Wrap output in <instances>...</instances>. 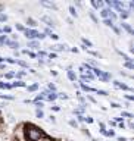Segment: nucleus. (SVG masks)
<instances>
[{"label":"nucleus","instance_id":"f257e3e1","mask_svg":"<svg viewBox=\"0 0 134 141\" xmlns=\"http://www.w3.org/2000/svg\"><path fill=\"white\" fill-rule=\"evenodd\" d=\"M43 131L32 125V124H27L24 125V140L25 141H40V138L43 137Z\"/></svg>","mask_w":134,"mask_h":141},{"label":"nucleus","instance_id":"f03ea898","mask_svg":"<svg viewBox=\"0 0 134 141\" xmlns=\"http://www.w3.org/2000/svg\"><path fill=\"white\" fill-rule=\"evenodd\" d=\"M15 137H16V140L15 141H25L24 140V125H19V127L16 128Z\"/></svg>","mask_w":134,"mask_h":141},{"label":"nucleus","instance_id":"7ed1b4c3","mask_svg":"<svg viewBox=\"0 0 134 141\" xmlns=\"http://www.w3.org/2000/svg\"><path fill=\"white\" fill-rule=\"evenodd\" d=\"M37 31L35 29H28V28H25V31H24V35L27 37V38H35L37 37Z\"/></svg>","mask_w":134,"mask_h":141},{"label":"nucleus","instance_id":"20e7f679","mask_svg":"<svg viewBox=\"0 0 134 141\" xmlns=\"http://www.w3.org/2000/svg\"><path fill=\"white\" fill-rule=\"evenodd\" d=\"M4 44H7L9 47H12V49H18L19 47V44H18V41H10V40H6V43Z\"/></svg>","mask_w":134,"mask_h":141},{"label":"nucleus","instance_id":"39448f33","mask_svg":"<svg viewBox=\"0 0 134 141\" xmlns=\"http://www.w3.org/2000/svg\"><path fill=\"white\" fill-rule=\"evenodd\" d=\"M41 4H43V6H46V7H49V9H55V10L58 9V7H56V4H55V3H50V1H41Z\"/></svg>","mask_w":134,"mask_h":141},{"label":"nucleus","instance_id":"423d86ee","mask_svg":"<svg viewBox=\"0 0 134 141\" xmlns=\"http://www.w3.org/2000/svg\"><path fill=\"white\" fill-rule=\"evenodd\" d=\"M41 21H44V22H46L49 26H53V25H55V24H53V21H52L49 16H43V18H41Z\"/></svg>","mask_w":134,"mask_h":141},{"label":"nucleus","instance_id":"0eeeda50","mask_svg":"<svg viewBox=\"0 0 134 141\" xmlns=\"http://www.w3.org/2000/svg\"><path fill=\"white\" fill-rule=\"evenodd\" d=\"M121 26H122V28H124V29H125L128 34H133V28H131L128 24H124V22H122V24H121Z\"/></svg>","mask_w":134,"mask_h":141},{"label":"nucleus","instance_id":"6e6552de","mask_svg":"<svg viewBox=\"0 0 134 141\" xmlns=\"http://www.w3.org/2000/svg\"><path fill=\"white\" fill-rule=\"evenodd\" d=\"M28 47H31V49H38L40 44H38L37 41H28Z\"/></svg>","mask_w":134,"mask_h":141},{"label":"nucleus","instance_id":"1a4fd4ad","mask_svg":"<svg viewBox=\"0 0 134 141\" xmlns=\"http://www.w3.org/2000/svg\"><path fill=\"white\" fill-rule=\"evenodd\" d=\"M65 49V46H62V44H56V46H52V50H56V51H62Z\"/></svg>","mask_w":134,"mask_h":141},{"label":"nucleus","instance_id":"9d476101","mask_svg":"<svg viewBox=\"0 0 134 141\" xmlns=\"http://www.w3.org/2000/svg\"><path fill=\"white\" fill-rule=\"evenodd\" d=\"M10 87L13 88V87H25V82H22V81H15L13 84H10Z\"/></svg>","mask_w":134,"mask_h":141},{"label":"nucleus","instance_id":"9b49d317","mask_svg":"<svg viewBox=\"0 0 134 141\" xmlns=\"http://www.w3.org/2000/svg\"><path fill=\"white\" fill-rule=\"evenodd\" d=\"M100 132H102L103 135H108V137H114V135H115V132H114V131H106V129H100Z\"/></svg>","mask_w":134,"mask_h":141},{"label":"nucleus","instance_id":"f8f14e48","mask_svg":"<svg viewBox=\"0 0 134 141\" xmlns=\"http://www.w3.org/2000/svg\"><path fill=\"white\" fill-rule=\"evenodd\" d=\"M91 4H93L96 9H99V7H103V1H96V0H93V1H91Z\"/></svg>","mask_w":134,"mask_h":141},{"label":"nucleus","instance_id":"ddd939ff","mask_svg":"<svg viewBox=\"0 0 134 141\" xmlns=\"http://www.w3.org/2000/svg\"><path fill=\"white\" fill-rule=\"evenodd\" d=\"M100 79H103V81H108V79H111V75H109L108 72H102V75H100Z\"/></svg>","mask_w":134,"mask_h":141},{"label":"nucleus","instance_id":"4468645a","mask_svg":"<svg viewBox=\"0 0 134 141\" xmlns=\"http://www.w3.org/2000/svg\"><path fill=\"white\" fill-rule=\"evenodd\" d=\"M27 24H28L30 26H32V28H34V26H37V22H35V21H34L32 18H28V21H27Z\"/></svg>","mask_w":134,"mask_h":141},{"label":"nucleus","instance_id":"2eb2a0df","mask_svg":"<svg viewBox=\"0 0 134 141\" xmlns=\"http://www.w3.org/2000/svg\"><path fill=\"white\" fill-rule=\"evenodd\" d=\"M68 78H69L71 81H75V79H77V75H75L72 71H68Z\"/></svg>","mask_w":134,"mask_h":141},{"label":"nucleus","instance_id":"dca6fc26","mask_svg":"<svg viewBox=\"0 0 134 141\" xmlns=\"http://www.w3.org/2000/svg\"><path fill=\"white\" fill-rule=\"evenodd\" d=\"M81 88H83L84 91H94V90H93L91 87H89V85H86L84 82H81Z\"/></svg>","mask_w":134,"mask_h":141},{"label":"nucleus","instance_id":"f3484780","mask_svg":"<svg viewBox=\"0 0 134 141\" xmlns=\"http://www.w3.org/2000/svg\"><path fill=\"white\" fill-rule=\"evenodd\" d=\"M108 13H109V9H102V12H100V15H102V18H108Z\"/></svg>","mask_w":134,"mask_h":141},{"label":"nucleus","instance_id":"a211bd4d","mask_svg":"<svg viewBox=\"0 0 134 141\" xmlns=\"http://www.w3.org/2000/svg\"><path fill=\"white\" fill-rule=\"evenodd\" d=\"M46 96H47V99H49V100H50V102H52V100H55V99H56V97H58V96H56V94H55V93H47V94H46Z\"/></svg>","mask_w":134,"mask_h":141},{"label":"nucleus","instance_id":"6ab92c4d","mask_svg":"<svg viewBox=\"0 0 134 141\" xmlns=\"http://www.w3.org/2000/svg\"><path fill=\"white\" fill-rule=\"evenodd\" d=\"M125 66H127L128 69H134V63L131 60H127V62H125Z\"/></svg>","mask_w":134,"mask_h":141},{"label":"nucleus","instance_id":"aec40b11","mask_svg":"<svg viewBox=\"0 0 134 141\" xmlns=\"http://www.w3.org/2000/svg\"><path fill=\"white\" fill-rule=\"evenodd\" d=\"M128 15H130V13H128V10H122V12H121V19H125Z\"/></svg>","mask_w":134,"mask_h":141},{"label":"nucleus","instance_id":"412c9836","mask_svg":"<svg viewBox=\"0 0 134 141\" xmlns=\"http://www.w3.org/2000/svg\"><path fill=\"white\" fill-rule=\"evenodd\" d=\"M105 24H106L108 26H114V21H111L109 18H106V19H105Z\"/></svg>","mask_w":134,"mask_h":141},{"label":"nucleus","instance_id":"4be33fe9","mask_svg":"<svg viewBox=\"0 0 134 141\" xmlns=\"http://www.w3.org/2000/svg\"><path fill=\"white\" fill-rule=\"evenodd\" d=\"M83 44L87 46V47H91V41H89L87 38H83Z\"/></svg>","mask_w":134,"mask_h":141},{"label":"nucleus","instance_id":"5701e85b","mask_svg":"<svg viewBox=\"0 0 134 141\" xmlns=\"http://www.w3.org/2000/svg\"><path fill=\"white\" fill-rule=\"evenodd\" d=\"M37 88H38V85H37V84H32V85L28 87V91H35Z\"/></svg>","mask_w":134,"mask_h":141},{"label":"nucleus","instance_id":"b1692460","mask_svg":"<svg viewBox=\"0 0 134 141\" xmlns=\"http://www.w3.org/2000/svg\"><path fill=\"white\" fill-rule=\"evenodd\" d=\"M69 12H71V15H72V16H77V10H75V7H74V6H71V7H69Z\"/></svg>","mask_w":134,"mask_h":141},{"label":"nucleus","instance_id":"393cba45","mask_svg":"<svg viewBox=\"0 0 134 141\" xmlns=\"http://www.w3.org/2000/svg\"><path fill=\"white\" fill-rule=\"evenodd\" d=\"M121 118H130V119H131V118H133V115H131V113H128V112H122V116H121Z\"/></svg>","mask_w":134,"mask_h":141},{"label":"nucleus","instance_id":"a878e982","mask_svg":"<svg viewBox=\"0 0 134 141\" xmlns=\"http://www.w3.org/2000/svg\"><path fill=\"white\" fill-rule=\"evenodd\" d=\"M0 88H7V90H9V88H12V87H10V84H4V82H0Z\"/></svg>","mask_w":134,"mask_h":141},{"label":"nucleus","instance_id":"bb28decb","mask_svg":"<svg viewBox=\"0 0 134 141\" xmlns=\"http://www.w3.org/2000/svg\"><path fill=\"white\" fill-rule=\"evenodd\" d=\"M35 115H37V118H38V119H41V118L44 116V113H43V110H37V113H35Z\"/></svg>","mask_w":134,"mask_h":141},{"label":"nucleus","instance_id":"cd10ccee","mask_svg":"<svg viewBox=\"0 0 134 141\" xmlns=\"http://www.w3.org/2000/svg\"><path fill=\"white\" fill-rule=\"evenodd\" d=\"M16 29H18V31H22V32L25 31V28H24V26H22L21 24H16Z\"/></svg>","mask_w":134,"mask_h":141},{"label":"nucleus","instance_id":"c85d7f7f","mask_svg":"<svg viewBox=\"0 0 134 141\" xmlns=\"http://www.w3.org/2000/svg\"><path fill=\"white\" fill-rule=\"evenodd\" d=\"M16 62H18V65H21L22 68H27V66H28V65H27V63H25L24 60H16Z\"/></svg>","mask_w":134,"mask_h":141},{"label":"nucleus","instance_id":"c756f323","mask_svg":"<svg viewBox=\"0 0 134 141\" xmlns=\"http://www.w3.org/2000/svg\"><path fill=\"white\" fill-rule=\"evenodd\" d=\"M69 125H71L72 128H77V127H78V124H77V121H69Z\"/></svg>","mask_w":134,"mask_h":141},{"label":"nucleus","instance_id":"7c9ffc66","mask_svg":"<svg viewBox=\"0 0 134 141\" xmlns=\"http://www.w3.org/2000/svg\"><path fill=\"white\" fill-rule=\"evenodd\" d=\"M6 19H7V16H6L4 13H0V22H4Z\"/></svg>","mask_w":134,"mask_h":141},{"label":"nucleus","instance_id":"2f4dec72","mask_svg":"<svg viewBox=\"0 0 134 141\" xmlns=\"http://www.w3.org/2000/svg\"><path fill=\"white\" fill-rule=\"evenodd\" d=\"M40 141H53V140H52L50 137H46V135H43V137L40 138Z\"/></svg>","mask_w":134,"mask_h":141},{"label":"nucleus","instance_id":"473e14b6","mask_svg":"<svg viewBox=\"0 0 134 141\" xmlns=\"http://www.w3.org/2000/svg\"><path fill=\"white\" fill-rule=\"evenodd\" d=\"M90 18L93 19V22H97V18H96V15H94L93 12H90Z\"/></svg>","mask_w":134,"mask_h":141},{"label":"nucleus","instance_id":"72a5a7b5","mask_svg":"<svg viewBox=\"0 0 134 141\" xmlns=\"http://www.w3.org/2000/svg\"><path fill=\"white\" fill-rule=\"evenodd\" d=\"M96 93H97V94H100V96H108V93H106V91H103V90H97Z\"/></svg>","mask_w":134,"mask_h":141},{"label":"nucleus","instance_id":"f704fd0d","mask_svg":"<svg viewBox=\"0 0 134 141\" xmlns=\"http://www.w3.org/2000/svg\"><path fill=\"white\" fill-rule=\"evenodd\" d=\"M35 106H37V110H41V107H43V103H41V102H37V103H35Z\"/></svg>","mask_w":134,"mask_h":141},{"label":"nucleus","instance_id":"c9c22d12","mask_svg":"<svg viewBox=\"0 0 134 141\" xmlns=\"http://www.w3.org/2000/svg\"><path fill=\"white\" fill-rule=\"evenodd\" d=\"M24 75H25V72H24V71H21V72H18V74H16V78H22Z\"/></svg>","mask_w":134,"mask_h":141},{"label":"nucleus","instance_id":"e433bc0d","mask_svg":"<svg viewBox=\"0 0 134 141\" xmlns=\"http://www.w3.org/2000/svg\"><path fill=\"white\" fill-rule=\"evenodd\" d=\"M4 78H13V72H7V74H4Z\"/></svg>","mask_w":134,"mask_h":141},{"label":"nucleus","instance_id":"4c0bfd02","mask_svg":"<svg viewBox=\"0 0 134 141\" xmlns=\"http://www.w3.org/2000/svg\"><path fill=\"white\" fill-rule=\"evenodd\" d=\"M0 97H1V99H7V100H13L12 96H3V94H0Z\"/></svg>","mask_w":134,"mask_h":141},{"label":"nucleus","instance_id":"58836bf2","mask_svg":"<svg viewBox=\"0 0 134 141\" xmlns=\"http://www.w3.org/2000/svg\"><path fill=\"white\" fill-rule=\"evenodd\" d=\"M1 31H3V32H10V26H4Z\"/></svg>","mask_w":134,"mask_h":141},{"label":"nucleus","instance_id":"ea45409f","mask_svg":"<svg viewBox=\"0 0 134 141\" xmlns=\"http://www.w3.org/2000/svg\"><path fill=\"white\" fill-rule=\"evenodd\" d=\"M44 37H46V35H44V34H40V32H38V34H37V38H40V40H43V38H44Z\"/></svg>","mask_w":134,"mask_h":141},{"label":"nucleus","instance_id":"a19ab883","mask_svg":"<svg viewBox=\"0 0 134 141\" xmlns=\"http://www.w3.org/2000/svg\"><path fill=\"white\" fill-rule=\"evenodd\" d=\"M49 88H50V90H52V93H53V91H55V90H56V87H55V85H53V84H49Z\"/></svg>","mask_w":134,"mask_h":141},{"label":"nucleus","instance_id":"79ce46f5","mask_svg":"<svg viewBox=\"0 0 134 141\" xmlns=\"http://www.w3.org/2000/svg\"><path fill=\"white\" fill-rule=\"evenodd\" d=\"M84 121H87V124H91V122H93L91 118H84Z\"/></svg>","mask_w":134,"mask_h":141},{"label":"nucleus","instance_id":"37998d69","mask_svg":"<svg viewBox=\"0 0 134 141\" xmlns=\"http://www.w3.org/2000/svg\"><path fill=\"white\" fill-rule=\"evenodd\" d=\"M6 60H7V62H9V63H15V62H16V60H15V59H10V57H9V59H6Z\"/></svg>","mask_w":134,"mask_h":141},{"label":"nucleus","instance_id":"c03bdc74","mask_svg":"<svg viewBox=\"0 0 134 141\" xmlns=\"http://www.w3.org/2000/svg\"><path fill=\"white\" fill-rule=\"evenodd\" d=\"M111 106H112V107H115V109H117V107H121V106H119V104H118V103H112V104H111Z\"/></svg>","mask_w":134,"mask_h":141},{"label":"nucleus","instance_id":"a18cd8bd","mask_svg":"<svg viewBox=\"0 0 134 141\" xmlns=\"http://www.w3.org/2000/svg\"><path fill=\"white\" fill-rule=\"evenodd\" d=\"M125 97H127V100H130V102H133V100H134L133 96H125Z\"/></svg>","mask_w":134,"mask_h":141},{"label":"nucleus","instance_id":"49530a36","mask_svg":"<svg viewBox=\"0 0 134 141\" xmlns=\"http://www.w3.org/2000/svg\"><path fill=\"white\" fill-rule=\"evenodd\" d=\"M112 28H114V31H115L117 34H119V28H117V26H112Z\"/></svg>","mask_w":134,"mask_h":141},{"label":"nucleus","instance_id":"de8ad7c7","mask_svg":"<svg viewBox=\"0 0 134 141\" xmlns=\"http://www.w3.org/2000/svg\"><path fill=\"white\" fill-rule=\"evenodd\" d=\"M50 37H52L53 40H58V35H56V34H50Z\"/></svg>","mask_w":134,"mask_h":141},{"label":"nucleus","instance_id":"09e8293b","mask_svg":"<svg viewBox=\"0 0 134 141\" xmlns=\"http://www.w3.org/2000/svg\"><path fill=\"white\" fill-rule=\"evenodd\" d=\"M90 65H91V66H96L97 63H96V60H90Z\"/></svg>","mask_w":134,"mask_h":141},{"label":"nucleus","instance_id":"8fccbe9b","mask_svg":"<svg viewBox=\"0 0 134 141\" xmlns=\"http://www.w3.org/2000/svg\"><path fill=\"white\" fill-rule=\"evenodd\" d=\"M89 100H90V102H91V103H96V100H94V99H93V97H91V96H89Z\"/></svg>","mask_w":134,"mask_h":141},{"label":"nucleus","instance_id":"3c124183","mask_svg":"<svg viewBox=\"0 0 134 141\" xmlns=\"http://www.w3.org/2000/svg\"><path fill=\"white\" fill-rule=\"evenodd\" d=\"M78 121H80V122H83V121H84V116H81V115H78Z\"/></svg>","mask_w":134,"mask_h":141},{"label":"nucleus","instance_id":"603ef678","mask_svg":"<svg viewBox=\"0 0 134 141\" xmlns=\"http://www.w3.org/2000/svg\"><path fill=\"white\" fill-rule=\"evenodd\" d=\"M38 56H41V57H43V56H46V51H40V53H38Z\"/></svg>","mask_w":134,"mask_h":141},{"label":"nucleus","instance_id":"864d4df0","mask_svg":"<svg viewBox=\"0 0 134 141\" xmlns=\"http://www.w3.org/2000/svg\"><path fill=\"white\" fill-rule=\"evenodd\" d=\"M59 97H60V99H68V96H66V94H60Z\"/></svg>","mask_w":134,"mask_h":141},{"label":"nucleus","instance_id":"5fc2aeb1","mask_svg":"<svg viewBox=\"0 0 134 141\" xmlns=\"http://www.w3.org/2000/svg\"><path fill=\"white\" fill-rule=\"evenodd\" d=\"M3 60H4V59H3V57H0V62H3Z\"/></svg>","mask_w":134,"mask_h":141},{"label":"nucleus","instance_id":"6e6d98bb","mask_svg":"<svg viewBox=\"0 0 134 141\" xmlns=\"http://www.w3.org/2000/svg\"><path fill=\"white\" fill-rule=\"evenodd\" d=\"M0 32H1V28H0Z\"/></svg>","mask_w":134,"mask_h":141},{"label":"nucleus","instance_id":"4d7b16f0","mask_svg":"<svg viewBox=\"0 0 134 141\" xmlns=\"http://www.w3.org/2000/svg\"><path fill=\"white\" fill-rule=\"evenodd\" d=\"M0 118H1V115H0Z\"/></svg>","mask_w":134,"mask_h":141}]
</instances>
